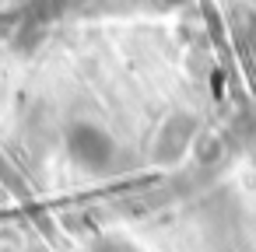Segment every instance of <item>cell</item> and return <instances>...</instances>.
I'll use <instances>...</instances> for the list:
<instances>
[{
  "label": "cell",
  "mask_w": 256,
  "mask_h": 252,
  "mask_svg": "<svg viewBox=\"0 0 256 252\" xmlns=\"http://www.w3.org/2000/svg\"><path fill=\"white\" fill-rule=\"evenodd\" d=\"M67 154L74 158V165H81L92 175H106L116 165V140L95 126V123H78L67 133Z\"/></svg>",
  "instance_id": "1"
},
{
  "label": "cell",
  "mask_w": 256,
  "mask_h": 252,
  "mask_svg": "<svg viewBox=\"0 0 256 252\" xmlns=\"http://www.w3.org/2000/svg\"><path fill=\"white\" fill-rule=\"evenodd\" d=\"M95 252H134L126 242H106V245H98Z\"/></svg>",
  "instance_id": "4"
},
{
  "label": "cell",
  "mask_w": 256,
  "mask_h": 252,
  "mask_svg": "<svg viewBox=\"0 0 256 252\" xmlns=\"http://www.w3.org/2000/svg\"><path fill=\"white\" fill-rule=\"evenodd\" d=\"M246 32H249V42L256 46V18H249V21H246Z\"/></svg>",
  "instance_id": "5"
},
{
  "label": "cell",
  "mask_w": 256,
  "mask_h": 252,
  "mask_svg": "<svg viewBox=\"0 0 256 252\" xmlns=\"http://www.w3.org/2000/svg\"><path fill=\"white\" fill-rule=\"evenodd\" d=\"M224 154V140L218 133H196V161L200 165H214Z\"/></svg>",
  "instance_id": "3"
},
{
  "label": "cell",
  "mask_w": 256,
  "mask_h": 252,
  "mask_svg": "<svg viewBox=\"0 0 256 252\" xmlns=\"http://www.w3.org/2000/svg\"><path fill=\"white\" fill-rule=\"evenodd\" d=\"M193 140H196V119H193L190 112H172V116L165 119V126L158 130V137H154L151 158L162 161V165H168V161L182 158V151H186Z\"/></svg>",
  "instance_id": "2"
}]
</instances>
